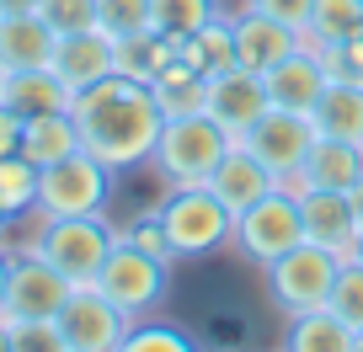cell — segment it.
Listing matches in <instances>:
<instances>
[{
  "instance_id": "cell-1",
  "label": "cell",
  "mask_w": 363,
  "mask_h": 352,
  "mask_svg": "<svg viewBox=\"0 0 363 352\" xmlns=\"http://www.w3.org/2000/svg\"><path fill=\"white\" fill-rule=\"evenodd\" d=\"M69 118L80 128V149H91L96 160H107L113 171H134L155 155V139L166 128L150 80H134L123 69L91 80L69 96Z\"/></svg>"
},
{
  "instance_id": "cell-2",
  "label": "cell",
  "mask_w": 363,
  "mask_h": 352,
  "mask_svg": "<svg viewBox=\"0 0 363 352\" xmlns=\"http://www.w3.org/2000/svg\"><path fill=\"white\" fill-rule=\"evenodd\" d=\"M225 149H230V134L214 118L187 113V118H166L150 166L166 176V187H203L208 176H214V166L225 160Z\"/></svg>"
},
{
  "instance_id": "cell-3",
  "label": "cell",
  "mask_w": 363,
  "mask_h": 352,
  "mask_svg": "<svg viewBox=\"0 0 363 352\" xmlns=\"http://www.w3.org/2000/svg\"><path fill=\"white\" fill-rule=\"evenodd\" d=\"M113 240H118V229L107 225L102 214H59V219H43V225H38V235H33L27 251L43 256L48 267H59L69 283H96Z\"/></svg>"
},
{
  "instance_id": "cell-4",
  "label": "cell",
  "mask_w": 363,
  "mask_h": 352,
  "mask_svg": "<svg viewBox=\"0 0 363 352\" xmlns=\"http://www.w3.org/2000/svg\"><path fill=\"white\" fill-rule=\"evenodd\" d=\"M113 182L118 171L107 160H96L91 149L54 160V166L38 171V219H59V214H102L113 203Z\"/></svg>"
},
{
  "instance_id": "cell-5",
  "label": "cell",
  "mask_w": 363,
  "mask_h": 352,
  "mask_svg": "<svg viewBox=\"0 0 363 352\" xmlns=\"http://www.w3.org/2000/svg\"><path fill=\"white\" fill-rule=\"evenodd\" d=\"M160 229H166L177 256H208L225 240H235V214L214 198V187H171L166 203L155 208Z\"/></svg>"
},
{
  "instance_id": "cell-6",
  "label": "cell",
  "mask_w": 363,
  "mask_h": 352,
  "mask_svg": "<svg viewBox=\"0 0 363 352\" xmlns=\"http://www.w3.org/2000/svg\"><path fill=\"white\" fill-rule=\"evenodd\" d=\"M299 240H305V214H299V193L294 187H272V193H262L251 208H240L235 214V246L246 261H257L262 273H267L272 261L284 256V251H294Z\"/></svg>"
},
{
  "instance_id": "cell-7",
  "label": "cell",
  "mask_w": 363,
  "mask_h": 352,
  "mask_svg": "<svg viewBox=\"0 0 363 352\" xmlns=\"http://www.w3.org/2000/svg\"><path fill=\"white\" fill-rule=\"evenodd\" d=\"M337 273H342V256L315 240H299L294 251L267 267V288H272V305L284 315H299V310H315V305H331V288H337Z\"/></svg>"
},
{
  "instance_id": "cell-8",
  "label": "cell",
  "mask_w": 363,
  "mask_h": 352,
  "mask_svg": "<svg viewBox=\"0 0 363 352\" xmlns=\"http://www.w3.org/2000/svg\"><path fill=\"white\" fill-rule=\"evenodd\" d=\"M166 283H171V261L150 256V251H139L134 240L118 235L113 251H107L102 273H96V288H102L107 299H113L123 315H150V310L166 299Z\"/></svg>"
},
{
  "instance_id": "cell-9",
  "label": "cell",
  "mask_w": 363,
  "mask_h": 352,
  "mask_svg": "<svg viewBox=\"0 0 363 352\" xmlns=\"http://www.w3.org/2000/svg\"><path fill=\"white\" fill-rule=\"evenodd\" d=\"M54 320L65 336V352H123V336L134 326V315H123L96 283H75Z\"/></svg>"
},
{
  "instance_id": "cell-10",
  "label": "cell",
  "mask_w": 363,
  "mask_h": 352,
  "mask_svg": "<svg viewBox=\"0 0 363 352\" xmlns=\"http://www.w3.org/2000/svg\"><path fill=\"white\" fill-rule=\"evenodd\" d=\"M240 139L251 144V155H257L278 182H289V176H299L310 144H315V118L294 113V107H267Z\"/></svg>"
},
{
  "instance_id": "cell-11",
  "label": "cell",
  "mask_w": 363,
  "mask_h": 352,
  "mask_svg": "<svg viewBox=\"0 0 363 352\" xmlns=\"http://www.w3.org/2000/svg\"><path fill=\"white\" fill-rule=\"evenodd\" d=\"M69 278L59 267H48L43 256H11V283H6V320H54L59 305L69 299Z\"/></svg>"
},
{
  "instance_id": "cell-12",
  "label": "cell",
  "mask_w": 363,
  "mask_h": 352,
  "mask_svg": "<svg viewBox=\"0 0 363 352\" xmlns=\"http://www.w3.org/2000/svg\"><path fill=\"white\" fill-rule=\"evenodd\" d=\"M267 80L246 64H230L219 75H208V118L225 128L230 139H240L262 113H267Z\"/></svg>"
},
{
  "instance_id": "cell-13",
  "label": "cell",
  "mask_w": 363,
  "mask_h": 352,
  "mask_svg": "<svg viewBox=\"0 0 363 352\" xmlns=\"http://www.w3.org/2000/svg\"><path fill=\"white\" fill-rule=\"evenodd\" d=\"M294 193H299V214H305V240L347 256L352 240H358V229H363L358 198L337 193V187H294Z\"/></svg>"
},
{
  "instance_id": "cell-14",
  "label": "cell",
  "mask_w": 363,
  "mask_h": 352,
  "mask_svg": "<svg viewBox=\"0 0 363 352\" xmlns=\"http://www.w3.org/2000/svg\"><path fill=\"white\" fill-rule=\"evenodd\" d=\"M294 48H310L305 33H294V27L272 22V16L251 11V6H240L235 11V59L246 69H257V75H267L272 64H284Z\"/></svg>"
},
{
  "instance_id": "cell-15",
  "label": "cell",
  "mask_w": 363,
  "mask_h": 352,
  "mask_svg": "<svg viewBox=\"0 0 363 352\" xmlns=\"http://www.w3.org/2000/svg\"><path fill=\"white\" fill-rule=\"evenodd\" d=\"M358 182H363V144L315 134L299 176H289L284 187H337V193H358Z\"/></svg>"
},
{
  "instance_id": "cell-16",
  "label": "cell",
  "mask_w": 363,
  "mask_h": 352,
  "mask_svg": "<svg viewBox=\"0 0 363 352\" xmlns=\"http://www.w3.org/2000/svg\"><path fill=\"white\" fill-rule=\"evenodd\" d=\"M208 187H214V198L230 208V214H240V208H251L262 193H272V187H278V176H272V171L251 155L246 139H230V149H225V160L214 166Z\"/></svg>"
},
{
  "instance_id": "cell-17",
  "label": "cell",
  "mask_w": 363,
  "mask_h": 352,
  "mask_svg": "<svg viewBox=\"0 0 363 352\" xmlns=\"http://www.w3.org/2000/svg\"><path fill=\"white\" fill-rule=\"evenodd\" d=\"M118 69V38H107L102 27H86V33H65L54 48V75L65 80L69 91L91 86Z\"/></svg>"
},
{
  "instance_id": "cell-18",
  "label": "cell",
  "mask_w": 363,
  "mask_h": 352,
  "mask_svg": "<svg viewBox=\"0 0 363 352\" xmlns=\"http://www.w3.org/2000/svg\"><path fill=\"white\" fill-rule=\"evenodd\" d=\"M262 80H267V102L272 107H294V113H315L320 91L331 86V75H326V64H320L315 48H294L284 64H272Z\"/></svg>"
},
{
  "instance_id": "cell-19",
  "label": "cell",
  "mask_w": 363,
  "mask_h": 352,
  "mask_svg": "<svg viewBox=\"0 0 363 352\" xmlns=\"http://www.w3.org/2000/svg\"><path fill=\"white\" fill-rule=\"evenodd\" d=\"M54 48H59V33L38 11L0 16V64L6 69H43L54 64Z\"/></svg>"
},
{
  "instance_id": "cell-20",
  "label": "cell",
  "mask_w": 363,
  "mask_h": 352,
  "mask_svg": "<svg viewBox=\"0 0 363 352\" xmlns=\"http://www.w3.org/2000/svg\"><path fill=\"white\" fill-rule=\"evenodd\" d=\"M284 347L289 352H358V331H352L331 305H315V310L289 315Z\"/></svg>"
},
{
  "instance_id": "cell-21",
  "label": "cell",
  "mask_w": 363,
  "mask_h": 352,
  "mask_svg": "<svg viewBox=\"0 0 363 352\" xmlns=\"http://www.w3.org/2000/svg\"><path fill=\"white\" fill-rule=\"evenodd\" d=\"M69 86L54 75V64L43 69H6V107H16L22 118H43V113H69Z\"/></svg>"
},
{
  "instance_id": "cell-22",
  "label": "cell",
  "mask_w": 363,
  "mask_h": 352,
  "mask_svg": "<svg viewBox=\"0 0 363 352\" xmlns=\"http://www.w3.org/2000/svg\"><path fill=\"white\" fill-rule=\"evenodd\" d=\"M150 91H155V102H160V113H166V118L208 113V75L187 64V59H182V48H177V59H171V64L150 80Z\"/></svg>"
},
{
  "instance_id": "cell-23",
  "label": "cell",
  "mask_w": 363,
  "mask_h": 352,
  "mask_svg": "<svg viewBox=\"0 0 363 352\" xmlns=\"http://www.w3.org/2000/svg\"><path fill=\"white\" fill-rule=\"evenodd\" d=\"M310 118H315V134L363 144V80H331Z\"/></svg>"
},
{
  "instance_id": "cell-24",
  "label": "cell",
  "mask_w": 363,
  "mask_h": 352,
  "mask_svg": "<svg viewBox=\"0 0 363 352\" xmlns=\"http://www.w3.org/2000/svg\"><path fill=\"white\" fill-rule=\"evenodd\" d=\"M177 48H182V59H187L193 69H203V75H219V69L240 64L235 59V11L214 16V22L198 27L193 38H177Z\"/></svg>"
},
{
  "instance_id": "cell-25",
  "label": "cell",
  "mask_w": 363,
  "mask_h": 352,
  "mask_svg": "<svg viewBox=\"0 0 363 352\" xmlns=\"http://www.w3.org/2000/svg\"><path fill=\"white\" fill-rule=\"evenodd\" d=\"M80 149V128L69 113H43V118H27V134H22V155L33 160L38 171L54 166V160L75 155Z\"/></svg>"
},
{
  "instance_id": "cell-26",
  "label": "cell",
  "mask_w": 363,
  "mask_h": 352,
  "mask_svg": "<svg viewBox=\"0 0 363 352\" xmlns=\"http://www.w3.org/2000/svg\"><path fill=\"white\" fill-rule=\"evenodd\" d=\"M177 59V38H166V33H134V38H118V69L123 75H134V80H155L160 69Z\"/></svg>"
},
{
  "instance_id": "cell-27",
  "label": "cell",
  "mask_w": 363,
  "mask_h": 352,
  "mask_svg": "<svg viewBox=\"0 0 363 352\" xmlns=\"http://www.w3.org/2000/svg\"><path fill=\"white\" fill-rule=\"evenodd\" d=\"M363 27V0H315V11H310V27H305V43L315 48H331L342 38H352Z\"/></svg>"
},
{
  "instance_id": "cell-28",
  "label": "cell",
  "mask_w": 363,
  "mask_h": 352,
  "mask_svg": "<svg viewBox=\"0 0 363 352\" xmlns=\"http://www.w3.org/2000/svg\"><path fill=\"white\" fill-rule=\"evenodd\" d=\"M214 16H225L219 0H150V27L166 33V38H193Z\"/></svg>"
},
{
  "instance_id": "cell-29",
  "label": "cell",
  "mask_w": 363,
  "mask_h": 352,
  "mask_svg": "<svg viewBox=\"0 0 363 352\" xmlns=\"http://www.w3.org/2000/svg\"><path fill=\"white\" fill-rule=\"evenodd\" d=\"M0 203L11 214H33L38 208V166L16 149V155H0Z\"/></svg>"
},
{
  "instance_id": "cell-30",
  "label": "cell",
  "mask_w": 363,
  "mask_h": 352,
  "mask_svg": "<svg viewBox=\"0 0 363 352\" xmlns=\"http://www.w3.org/2000/svg\"><path fill=\"white\" fill-rule=\"evenodd\" d=\"M96 27L107 38L150 33V0H96Z\"/></svg>"
},
{
  "instance_id": "cell-31",
  "label": "cell",
  "mask_w": 363,
  "mask_h": 352,
  "mask_svg": "<svg viewBox=\"0 0 363 352\" xmlns=\"http://www.w3.org/2000/svg\"><path fill=\"white\" fill-rule=\"evenodd\" d=\"M187 347H193L187 331L160 326V320H145V315H139L134 326H128V336H123V352H187Z\"/></svg>"
},
{
  "instance_id": "cell-32",
  "label": "cell",
  "mask_w": 363,
  "mask_h": 352,
  "mask_svg": "<svg viewBox=\"0 0 363 352\" xmlns=\"http://www.w3.org/2000/svg\"><path fill=\"white\" fill-rule=\"evenodd\" d=\"M331 310L363 336V261H342L337 288H331Z\"/></svg>"
},
{
  "instance_id": "cell-33",
  "label": "cell",
  "mask_w": 363,
  "mask_h": 352,
  "mask_svg": "<svg viewBox=\"0 0 363 352\" xmlns=\"http://www.w3.org/2000/svg\"><path fill=\"white\" fill-rule=\"evenodd\" d=\"M38 16H43L59 38L86 33V27H96V0H38Z\"/></svg>"
},
{
  "instance_id": "cell-34",
  "label": "cell",
  "mask_w": 363,
  "mask_h": 352,
  "mask_svg": "<svg viewBox=\"0 0 363 352\" xmlns=\"http://www.w3.org/2000/svg\"><path fill=\"white\" fill-rule=\"evenodd\" d=\"M11 352H65L59 320H11Z\"/></svg>"
},
{
  "instance_id": "cell-35",
  "label": "cell",
  "mask_w": 363,
  "mask_h": 352,
  "mask_svg": "<svg viewBox=\"0 0 363 352\" xmlns=\"http://www.w3.org/2000/svg\"><path fill=\"white\" fill-rule=\"evenodd\" d=\"M320 64H326L331 80H363V27L352 38H342V43L320 48Z\"/></svg>"
},
{
  "instance_id": "cell-36",
  "label": "cell",
  "mask_w": 363,
  "mask_h": 352,
  "mask_svg": "<svg viewBox=\"0 0 363 352\" xmlns=\"http://www.w3.org/2000/svg\"><path fill=\"white\" fill-rule=\"evenodd\" d=\"M246 6H251V11H262V16H272V22L294 27V33H305L310 11H315V0H246Z\"/></svg>"
},
{
  "instance_id": "cell-37",
  "label": "cell",
  "mask_w": 363,
  "mask_h": 352,
  "mask_svg": "<svg viewBox=\"0 0 363 352\" xmlns=\"http://www.w3.org/2000/svg\"><path fill=\"white\" fill-rule=\"evenodd\" d=\"M123 240H134L139 251H150V256H160V261H177V251H171V240H166V229H160V219H155V214L139 219L134 229H123Z\"/></svg>"
},
{
  "instance_id": "cell-38",
  "label": "cell",
  "mask_w": 363,
  "mask_h": 352,
  "mask_svg": "<svg viewBox=\"0 0 363 352\" xmlns=\"http://www.w3.org/2000/svg\"><path fill=\"white\" fill-rule=\"evenodd\" d=\"M22 134H27V118L0 102V155H16V149H22Z\"/></svg>"
},
{
  "instance_id": "cell-39",
  "label": "cell",
  "mask_w": 363,
  "mask_h": 352,
  "mask_svg": "<svg viewBox=\"0 0 363 352\" xmlns=\"http://www.w3.org/2000/svg\"><path fill=\"white\" fill-rule=\"evenodd\" d=\"M6 283H11V251L0 246V310H6Z\"/></svg>"
},
{
  "instance_id": "cell-40",
  "label": "cell",
  "mask_w": 363,
  "mask_h": 352,
  "mask_svg": "<svg viewBox=\"0 0 363 352\" xmlns=\"http://www.w3.org/2000/svg\"><path fill=\"white\" fill-rule=\"evenodd\" d=\"M16 11H38V0H0V16H16Z\"/></svg>"
},
{
  "instance_id": "cell-41",
  "label": "cell",
  "mask_w": 363,
  "mask_h": 352,
  "mask_svg": "<svg viewBox=\"0 0 363 352\" xmlns=\"http://www.w3.org/2000/svg\"><path fill=\"white\" fill-rule=\"evenodd\" d=\"M0 352H11V320L0 315Z\"/></svg>"
},
{
  "instance_id": "cell-42",
  "label": "cell",
  "mask_w": 363,
  "mask_h": 352,
  "mask_svg": "<svg viewBox=\"0 0 363 352\" xmlns=\"http://www.w3.org/2000/svg\"><path fill=\"white\" fill-rule=\"evenodd\" d=\"M342 261H363V229H358V240H352V251H347Z\"/></svg>"
},
{
  "instance_id": "cell-43",
  "label": "cell",
  "mask_w": 363,
  "mask_h": 352,
  "mask_svg": "<svg viewBox=\"0 0 363 352\" xmlns=\"http://www.w3.org/2000/svg\"><path fill=\"white\" fill-rule=\"evenodd\" d=\"M11 219H16V214H11V208H6V203H0V240H6V229H11Z\"/></svg>"
},
{
  "instance_id": "cell-44",
  "label": "cell",
  "mask_w": 363,
  "mask_h": 352,
  "mask_svg": "<svg viewBox=\"0 0 363 352\" xmlns=\"http://www.w3.org/2000/svg\"><path fill=\"white\" fill-rule=\"evenodd\" d=\"M0 102H6V64H0Z\"/></svg>"
},
{
  "instance_id": "cell-45",
  "label": "cell",
  "mask_w": 363,
  "mask_h": 352,
  "mask_svg": "<svg viewBox=\"0 0 363 352\" xmlns=\"http://www.w3.org/2000/svg\"><path fill=\"white\" fill-rule=\"evenodd\" d=\"M352 198H358V214H363V182H358V193H352Z\"/></svg>"
},
{
  "instance_id": "cell-46",
  "label": "cell",
  "mask_w": 363,
  "mask_h": 352,
  "mask_svg": "<svg viewBox=\"0 0 363 352\" xmlns=\"http://www.w3.org/2000/svg\"><path fill=\"white\" fill-rule=\"evenodd\" d=\"M358 352H363V336H358Z\"/></svg>"
}]
</instances>
